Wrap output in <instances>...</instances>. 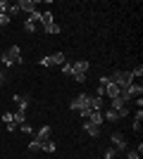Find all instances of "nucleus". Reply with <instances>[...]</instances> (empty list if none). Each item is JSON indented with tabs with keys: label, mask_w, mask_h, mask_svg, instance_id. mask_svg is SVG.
Listing matches in <instances>:
<instances>
[{
	"label": "nucleus",
	"mask_w": 143,
	"mask_h": 159,
	"mask_svg": "<svg viewBox=\"0 0 143 159\" xmlns=\"http://www.w3.org/2000/svg\"><path fill=\"white\" fill-rule=\"evenodd\" d=\"M0 60H2V64L5 66H14V64H21V50H19V45H10L5 50V52H2V57H0Z\"/></svg>",
	"instance_id": "1"
},
{
	"label": "nucleus",
	"mask_w": 143,
	"mask_h": 159,
	"mask_svg": "<svg viewBox=\"0 0 143 159\" xmlns=\"http://www.w3.org/2000/svg\"><path fill=\"white\" fill-rule=\"evenodd\" d=\"M110 81L117 83L119 90H126V88L134 83V76H131V71H112V74H110Z\"/></svg>",
	"instance_id": "2"
},
{
	"label": "nucleus",
	"mask_w": 143,
	"mask_h": 159,
	"mask_svg": "<svg viewBox=\"0 0 143 159\" xmlns=\"http://www.w3.org/2000/svg\"><path fill=\"white\" fill-rule=\"evenodd\" d=\"M88 105H91V95L88 93H81V95H76V98L69 102V109L81 112V109H88Z\"/></svg>",
	"instance_id": "3"
},
{
	"label": "nucleus",
	"mask_w": 143,
	"mask_h": 159,
	"mask_svg": "<svg viewBox=\"0 0 143 159\" xmlns=\"http://www.w3.org/2000/svg\"><path fill=\"white\" fill-rule=\"evenodd\" d=\"M110 143H112V147H115L117 152H119V150H124V152L129 150V143L124 140V135H122V133H119V131H115V133H112V135H110Z\"/></svg>",
	"instance_id": "4"
},
{
	"label": "nucleus",
	"mask_w": 143,
	"mask_h": 159,
	"mask_svg": "<svg viewBox=\"0 0 143 159\" xmlns=\"http://www.w3.org/2000/svg\"><path fill=\"white\" fill-rule=\"evenodd\" d=\"M64 52H53V55H48V57H43L41 64L43 66H55V64H64Z\"/></svg>",
	"instance_id": "5"
},
{
	"label": "nucleus",
	"mask_w": 143,
	"mask_h": 159,
	"mask_svg": "<svg viewBox=\"0 0 143 159\" xmlns=\"http://www.w3.org/2000/svg\"><path fill=\"white\" fill-rule=\"evenodd\" d=\"M88 62L86 60H79V62H72V76H86V71H88Z\"/></svg>",
	"instance_id": "6"
},
{
	"label": "nucleus",
	"mask_w": 143,
	"mask_h": 159,
	"mask_svg": "<svg viewBox=\"0 0 143 159\" xmlns=\"http://www.w3.org/2000/svg\"><path fill=\"white\" fill-rule=\"evenodd\" d=\"M14 5L19 7V12H26V14H34L36 12V0H19V2H14Z\"/></svg>",
	"instance_id": "7"
},
{
	"label": "nucleus",
	"mask_w": 143,
	"mask_h": 159,
	"mask_svg": "<svg viewBox=\"0 0 143 159\" xmlns=\"http://www.w3.org/2000/svg\"><path fill=\"white\" fill-rule=\"evenodd\" d=\"M50 133H53V128H50V126H41L38 131L34 133V138L41 140V143H45V140H50Z\"/></svg>",
	"instance_id": "8"
},
{
	"label": "nucleus",
	"mask_w": 143,
	"mask_h": 159,
	"mask_svg": "<svg viewBox=\"0 0 143 159\" xmlns=\"http://www.w3.org/2000/svg\"><path fill=\"white\" fill-rule=\"evenodd\" d=\"M81 126H83V131L88 133L91 138H98V135H100V126H95V124H91V121H81Z\"/></svg>",
	"instance_id": "9"
},
{
	"label": "nucleus",
	"mask_w": 143,
	"mask_h": 159,
	"mask_svg": "<svg viewBox=\"0 0 143 159\" xmlns=\"http://www.w3.org/2000/svg\"><path fill=\"white\" fill-rule=\"evenodd\" d=\"M126 93H129V98H131V100L143 98V86H141V83H131V86L126 88Z\"/></svg>",
	"instance_id": "10"
},
{
	"label": "nucleus",
	"mask_w": 143,
	"mask_h": 159,
	"mask_svg": "<svg viewBox=\"0 0 143 159\" xmlns=\"http://www.w3.org/2000/svg\"><path fill=\"white\" fill-rule=\"evenodd\" d=\"M105 95H107L110 100H115L117 95H119V86H117V83H112V81H110V83H107V88H105Z\"/></svg>",
	"instance_id": "11"
},
{
	"label": "nucleus",
	"mask_w": 143,
	"mask_h": 159,
	"mask_svg": "<svg viewBox=\"0 0 143 159\" xmlns=\"http://www.w3.org/2000/svg\"><path fill=\"white\" fill-rule=\"evenodd\" d=\"M24 121H26V116H24V112H21V109H17V112H12V124L17 128L21 126V124H24Z\"/></svg>",
	"instance_id": "12"
},
{
	"label": "nucleus",
	"mask_w": 143,
	"mask_h": 159,
	"mask_svg": "<svg viewBox=\"0 0 143 159\" xmlns=\"http://www.w3.org/2000/svg\"><path fill=\"white\" fill-rule=\"evenodd\" d=\"M86 121H91V124H95V126H102V121H105V119H102V112H91V116Z\"/></svg>",
	"instance_id": "13"
},
{
	"label": "nucleus",
	"mask_w": 143,
	"mask_h": 159,
	"mask_svg": "<svg viewBox=\"0 0 143 159\" xmlns=\"http://www.w3.org/2000/svg\"><path fill=\"white\" fill-rule=\"evenodd\" d=\"M12 100L17 102V107H19L21 112H26V107H29V100L26 98H21V95H12Z\"/></svg>",
	"instance_id": "14"
},
{
	"label": "nucleus",
	"mask_w": 143,
	"mask_h": 159,
	"mask_svg": "<svg viewBox=\"0 0 143 159\" xmlns=\"http://www.w3.org/2000/svg\"><path fill=\"white\" fill-rule=\"evenodd\" d=\"M38 21H41L43 26H48V24H53V12H41V17H38Z\"/></svg>",
	"instance_id": "15"
},
{
	"label": "nucleus",
	"mask_w": 143,
	"mask_h": 159,
	"mask_svg": "<svg viewBox=\"0 0 143 159\" xmlns=\"http://www.w3.org/2000/svg\"><path fill=\"white\" fill-rule=\"evenodd\" d=\"M102 119L105 121H119V114L115 109H107V112H102Z\"/></svg>",
	"instance_id": "16"
},
{
	"label": "nucleus",
	"mask_w": 143,
	"mask_h": 159,
	"mask_svg": "<svg viewBox=\"0 0 143 159\" xmlns=\"http://www.w3.org/2000/svg\"><path fill=\"white\" fill-rule=\"evenodd\" d=\"M36 29H38V26H36V21H34V19H31V17H29V19H26V21H24V31H26V33H34V31H36Z\"/></svg>",
	"instance_id": "17"
},
{
	"label": "nucleus",
	"mask_w": 143,
	"mask_h": 159,
	"mask_svg": "<svg viewBox=\"0 0 143 159\" xmlns=\"http://www.w3.org/2000/svg\"><path fill=\"white\" fill-rule=\"evenodd\" d=\"M43 31H45V33H50V36H55V33H60L62 29H60V26H57V24L53 21V24H48V26H43Z\"/></svg>",
	"instance_id": "18"
},
{
	"label": "nucleus",
	"mask_w": 143,
	"mask_h": 159,
	"mask_svg": "<svg viewBox=\"0 0 143 159\" xmlns=\"http://www.w3.org/2000/svg\"><path fill=\"white\" fill-rule=\"evenodd\" d=\"M41 147H43V143H41V140H31V143H29V152H38V150H41Z\"/></svg>",
	"instance_id": "19"
},
{
	"label": "nucleus",
	"mask_w": 143,
	"mask_h": 159,
	"mask_svg": "<svg viewBox=\"0 0 143 159\" xmlns=\"http://www.w3.org/2000/svg\"><path fill=\"white\" fill-rule=\"evenodd\" d=\"M43 152H55V150H57V145H55L53 140H45V143H43V147H41Z\"/></svg>",
	"instance_id": "20"
},
{
	"label": "nucleus",
	"mask_w": 143,
	"mask_h": 159,
	"mask_svg": "<svg viewBox=\"0 0 143 159\" xmlns=\"http://www.w3.org/2000/svg\"><path fill=\"white\" fill-rule=\"evenodd\" d=\"M10 21H12V17H10V14H2V12H0V29H2V26H7Z\"/></svg>",
	"instance_id": "21"
},
{
	"label": "nucleus",
	"mask_w": 143,
	"mask_h": 159,
	"mask_svg": "<svg viewBox=\"0 0 143 159\" xmlns=\"http://www.w3.org/2000/svg\"><path fill=\"white\" fill-rule=\"evenodd\" d=\"M102 157H105V159H115V157H117V150H115V147H107Z\"/></svg>",
	"instance_id": "22"
},
{
	"label": "nucleus",
	"mask_w": 143,
	"mask_h": 159,
	"mask_svg": "<svg viewBox=\"0 0 143 159\" xmlns=\"http://www.w3.org/2000/svg\"><path fill=\"white\" fill-rule=\"evenodd\" d=\"M126 159H141V152L138 150H126Z\"/></svg>",
	"instance_id": "23"
},
{
	"label": "nucleus",
	"mask_w": 143,
	"mask_h": 159,
	"mask_svg": "<svg viewBox=\"0 0 143 159\" xmlns=\"http://www.w3.org/2000/svg\"><path fill=\"white\" fill-rule=\"evenodd\" d=\"M62 74L72 76V62H64V64H62Z\"/></svg>",
	"instance_id": "24"
},
{
	"label": "nucleus",
	"mask_w": 143,
	"mask_h": 159,
	"mask_svg": "<svg viewBox=\"0 0 143 159\" xmlns=\"http://www.w3.org/2000/svg\"><path fill=\"white\" fill-rule=\"evenodd\" d=\"M131 76H134V79H136V76H138V79H141V76H143V66L138 64L136 69H131Z\"/></svg>",
	"instance_id": "25"
},
{
	"label": "nucleus",
	"mask_w": 143,
	"mask_h": 159,
	"mask_svg": "<svg viewBox=\"0 0 143 159\" xmlns=\"http://www.w3.org/2000/svg\"><path fill=\"white\" fill-rule=\"evenodd\" d=\"M2 121H5V126H10V124H12V112H5L2 114ZM14 126V124H12Z\"/></svg>",
	"instance_id": "26"
},
{
	"label": "nucleus",
	"mask_w": 143,
	"mask_h": 159,
	"mask_svg": "<svg viewBox=\"0 0 143 159\" xmlns=\"http://www.w3.org/2000/svg\"><path fill=\"white\" fill-rule=\"evenodd\" d=\"M7 14H10V17H17V14H19V7L12 2V7H10V12H7Z\"/></svg>",
	"instance_id": "27"
},
{
	"label": "nucleus",
	"mask_w": 143,
	"mask_h": 159,
	"mask_svg": "<svg viewBox=\"0 0 143 159\" xmlns=\"http://www.w3.org/2000/svg\"><path fill=\"white\" fill-rule=\"evenodd\" d=\"M21 131H24V133H29V135H34V128H31V126H29V124H21Z\"/></svg>",
	"instance_id": "28"
},
{
	"label": "nucleus",
	"mask_w": 143,
	"mask_h": 159,
	"mask_svg": "<svg viewBox=\"0 0 143 159\" xmlns=\"http://www.w3.org/2000/svg\"><path fill=\"white\" fill-rule=\"evenodd\" d=\"M136 121H138V124L143 121V109H136Z\"/></svg>",
	"instance_id": "29"
},
{
	"label": "nucleus",
	"mask_w": 143,
	"mask_h": 159,
	"mask_svg": "<svg viewBox=\"0 0 143 159\" xmlns=\"http://www.w3.org/2000/svg\"><path fill=\"white\" fill-rule=\"evenodd\" d=\"M2 81H5V74H2V71H0V83H2Z\"/></svg>",
	"instance_id": "30"
},
{
	"label": "nucleus",
	"mask_w": 143,
	"mask_h": 159,
	"mask_svg": "<svg viewBox=\"0 0 143 159\" xmlns=\"http://www.w3.org/2000/svg\"><path fill=\"white\" fill-rule=\"evenodd\" d=\"M0 31H2V29H0Z\"/></svg>",
	"instance_id": "31"
}]
</instances>
